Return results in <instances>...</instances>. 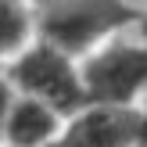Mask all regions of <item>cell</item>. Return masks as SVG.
I'll return each instance as SVG.
<instances>
[{"label": "cell", "mask_w": 147, "mask_h": 147, "mask_svg": "<svg viewBox=\"0 0 147 147\" xmlns=\"http://www.w3.org/2000/svg\"><path fill=\"white\" fill-rule=\"evenodd\" d=\"M144 22V11L129 0H43L40 32L61 54H86L119 29Z\"/></svg>", "instance_id": "cell-1"}, {"label": "cell", "mask_w": 147, "mask_h": 147, "mask_svg": "<svg viewBox=\"0 0 147 147\" xmlns=\"http://www.w3.org/2000/svg\"><path fill=\"white\" fill-rule=\"evenodd\" d=\"M86 104L97 108H133L147 93V43H108L79 68Z\"/></svg>", "instance_id": "cell-2"}, {"label": "cell", "mask_w": 147, "mask_h": 147, "mask_svg": "<svg viewBox=\"0 0 147 147\" xmlns=\"http://www.w3.org/2000/svg\"><path fill=\"white\" fill-rule=\"evenodd\" d=\"M11 79L18 83V90L25 97L47 104L50 111H83L86 108V90L83 76L72 65L68 54L54 50L50 43L29 47L18 61L11 65Z\"/></svg>", "instance_id": "cell-3"}, {"label": "cell", "mask_w": 147, "mask_h": 147, "mask_svg": "<svg viewBox=\"0 0 147 147\" xmlns=\"http://www.w3.org/2000/svg\"><path fill=\"white\" fill-rule=\"evenodd\" d=\"M50 147H144V111L86 104Z\"/></svg>", "instance_id": "cell-4"}, {"label": "cell", "mask_w": 147, "mask_h": 147, "mask_svg": "<svg viewBox=\"0 0 147 147\" xmlns=\"http://www.w3.org/2000/svg\"><path fill=\"white\" fill-rule=\"evenodd\" d=\"M4 136L11 140V147H47L50 140H57V115L40 100L22 97L7 111Z\"/></svg>", "instance_id": "cell-5"}, {"label": "cell", "mask_w": 147, "mask_h": 147, "mask_svg": "<svg viewBox=\"0 0 147 147\" xmlns=\"http://www.w3.org/2000/svg\"><path fill=\"white\" fill-rule=\"evenodd\" d=\"M32 32V11L25 0H0V54H14Z\"/></svg>", "instance_id": "cell-6"}, {"label": "cell", "mask_w": 147, "mask_h": 147, "mask_svg": "<svg viewBox=\"0 0 147 147\" xmlns=\"http://www.w3.org/2000/svg\"><path fill=\"white\" fill-rule=\"evenodd\" d=\"M11 86H4L0 83V136H4V126H7V111H11Z\"/></svg>", "instance_id": "cell-7"}, {"label": "cell", "mask_w": 147, "mask_h": 147, "mask_svg": "<svg viewBox=\"0 0 147 147\" xmlns=\"http://www.w3.org/2000/svg\"><path fill=\"white\" fill-rule=\"evenodd\" d=\"M140 25H144V29H147V11H144V22H140Z\"/></svg>", "instance_id": "cell-8"}]
</instances>
